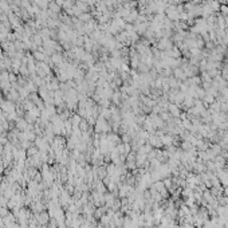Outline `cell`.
<instances>
[{"label": "cell", "mask_w": 228, "mask_h": 228, "mask_svg": "<svg viewBox=\"0 0 228 228\" xmlns=\"http://www.w3.org/2000/svg\"><path fill=\"white\" fill-rule=\"evenodd\" d=\"M168 110H169V114H172V115H173V117H179V115H180L179 105L170 103V105H168Z\"/></svg>", "instance_id": "obj_1"}]
</instances>
